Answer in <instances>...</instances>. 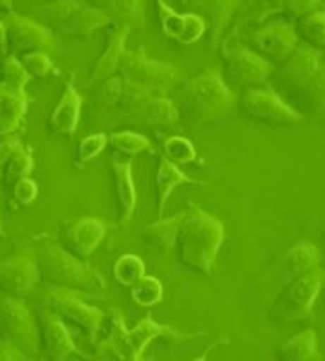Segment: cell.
<instances>
[{
    "label": "cell",
    "instance_id": "cell-49",
    "mask_svg": "<svg viewBox=\"0 0 325 361\" xmlns=\"http://www.w3.org/2000/svg\"><path fill=\"white\" fill-rule=\"evenodd\" d=\"M194 361H206V357L202 356V357H199V360H194Z\"/></svg>",
    "mask_w": 325,
    "mask_h": 361
},
{
    "label": "cell",
    "instance_id": "cell-8",
    "mask_svg": "<svg viewBox=\"0 0 325 361\" xmlns=\"http://www.w3.org/2000/svg\"><path fill=\"white\" fill-rule=\"evenodd\" d=\"M321 67L320 56H318L317 49L311 47H297L293 51L291 56L282 63L278 69V82H276V89L282 94H288L284 99L289 107L295 111L298 99L304 94V90L307 85L313 82L317 76L318 69Z\"/></svg>",
    "mask_w": 325,
    "mask_h": 361
},
{
    "label": "cell",
    "instance_id": "cell-45",
    "mask_svg": "<svg viewBox=\"0 0 325 361\" xmlns=\"http://www.w3.org/2000/svg\"><path fill=\"white\" fill-rule=\"evenodd\" d=\"M17 150H20V143H18L17 140H13V137H4V140L0 141V166H4Z\"/></svg>",
    "mask_w": 325,
    "mask_h": 361
},
{
    "label": "cell",
    "instance_id": "cell-14",
    "mask_svg": "<svg viewBox=\"0 0 325 361\" xmlns=\"http://www.w3.org/2000/svg\"><path fill=\"white\" fill-rule=\"evenodd\" d=\"M280 11H284V0H247V4L240 9L239 17L235 18L233 31L223 45L244 44L247 35L264 25L266 18Z\"/></svg>",
    "mask_w": 325,
    "mask_h": 361
},
{
    "label": "cell",
    "instance_id": "cell-11",
    "mask_svg": "<svg viewBox=\"0 0 325 361\" xmlns=\"http://www.w3.org/2000/svg\"><path fill=\"white\" fill-rule=\"evenodd\" d=\"M226 58V80L237 89H259L271 74V63L257 53L239 45H223Z\"/></svg>",
    "mask_w": 325,
    "mask_h": 361
},
{
    "label": "cell",
    "instance_id": "cell-27",
    "mask_svg": "<svg viewBox=\"0 0 325 361\" xmlns=\"http://www.w3.org/2000/svg\"><path fill=\"white\" fill-rule=\"evenodd\" d=\"M186 183H192V180L177 169L176 163H172L170 159L159 161V169H157L156 173L157 212H159V215L163 214V209H165V204L168 201L170 193L173 192V188L179 185H186Z\"/></svg>",
    "mask_w": 325,
    "mask_h": 361
},
{
    "label": "cell",
    "instance_id": "cell-35",
    "mask_svg": "<svg viewBox=\"0 0 325 361\" xmlns=\"http://www.w3.org/2000/svg\"><path fill=\"white\" fill-rule=\"evenodd\" d=\"M33 170V159L25 150H17L13 154L11 159L4 164V180L6 185L15 186L20 179H25L29 172Z\"/></svg>",
    "mask_w": 325,
    "mask_h": 361
},
{
    "label": "cell",
    "instance_id": "cell-6",
    "mask_svg": "<svg viewBox=\"0 0 325 361\" xmlns=\"http://www.w3.org/2000/svg\"><path fill=\"white\" fill-rule=\"evenodd\" d=\"M118 69L123 74V80L128 85L143 89L150 94L165 92L176 85L179 73L168 63L154 62L145 56L143 51H125Z\"/></svg>",
    "mask_w": 325,
    "mask_h": 361
},
{
    "label": "cell",
    "instance_id": "cell-38",
    "mask_svg": "<svg viewBox=\"0 0 325 361\" xmlns=\"http://www.w3.org/2000/svg\"><path fill=\"white\" fill-rule=\"evenodd\" d=\"M163 148H165V154L168 156V159L172 163L177 164H186L192 163L195 159V148L194 145L190 143L185 137H168V140L163 143Z\"/></svg>",
    "mask_w": 325,
    "mask_h": 361
},
{
    "label": "cell",
    "instance_id": "cell-21",
    "mask_svg": "<svg viewBox=\"0 0 325 361\" xmlns=\"http://www.w3.org/2000/svg\"><path fill=\"white\" fill-rule=\"evenodd\" d=\"M132 118L140 121V125H150V127H159V125L176 123L179 114L173 107L172 102L166 98H157L150 96L145 102H141L137 107L132 109Z\"/></svg>",
    "mask_w": 325,
    "mask_h": 361
},
{
    "label": "cell",
    "instance_id": "cell-46",
    "mask_svg": "<svg viewBox=\"0 0 325 361\" xmlns=\"http://www.w3.org/2000/svg\"><path fill=\"white\" fill-rule=\"evenodd\" d=\"M15 360V350L8 343L0 340V361H13Z\"/></svg>",
    "mask_w": 325,
    "mask_h": 361
},
{
    "label": "cell",
    "instance_id": "cell-48",
    "mask_svg": "<svg viewBox=\"0 0 325 361\" xmlns=\"http://www.w3.org/2000/svg\"><path fill=\"white\" fill-rule=\"evenodd\" d=\"M177 4H186V0H176Z\"/></svg>",
    "mask_w": 325,
    "mask_h": 361
},
{
    "label": "cell",
    "instance_id": "cell-29",
    "mask_svg": "<svg viewBox=\"0 0 325 361\" xmlns=\"http://www.w3.org/2000/svg\"><path fill=\"white\" fill-rule=\"evenodd\" d=\"M295 111H297L298 114H300V111L311 112V114H318V112L325 111V66L324 63H321V67L318 69L313 82L309 83L307 89L304 90V94L300 96Z\"/></svg>",
    "mask_w": 325,
    "mask_h": 361
},
{
    "label": "cell",
    "instance_id": "cell-43",
    "mask_svg": "<svg viewBox=\"0 0 325 361\" xmlns=\"http://www.w3.org/2000/svg\"><path fill=\"white\" fill-rule=\"evenodd\" d=\"M320 0H284V11L293 20H300L302 17L314 11Z\"/></svg>",
    "mask_w": 325,
    "mask_h": 361
},
{
    "label": "cell",
    "instance_id": "cell-47",
    "mask_svg": "<svg viewBox=\"0 0 325 361\" xmlns=\"http://www.w3.org/2000/svg\"><path fill=\"white\" fill-rule=\"evenodd\" d=\"M0 9H11V0H0Z\"/></svg>",
    "mask_w": 325,
    "mask_h": 361
},
{
    "label": "cell",
    "instance_id": "cell-1",
    "mask_svg": "<svg viewBox=\"0 0 325 361\" xmlns=\"http://www.w3.org/2000/svg\"><path fill=\"white\" fill-rule=\"evenodd\" d=\"M233 94L217 71H208L190 80L177 94V114L190 127L219 121L230 112Z\"/></svg>",
    "mask_w": 325,
    "mask_h": 361
},
{
    "label": "cell",
    "instance_id": "cell-12",
    "mask_svg": "<svg viewBox=\"0 0 325 361\" xmlns=\"http://www.w3.org/2000/svg\"><path fill=\"white\" fill-rule=\"evenodd\" d=\"M47 305L58 316H63V318L78 325L83 333L89 334L91 338H96V334L102 331L103 324L107 322V316L103 314L99 309L87 305L85 302L78 298V293L67 291V289L54 288L47 295Z\"/></svg>",
    "mask_w": 325,
    "mask_h": 361
},
{
    "label": "cell",
    "instance_id": "cell-30",
    "mask_svg": "<svg viewBox=\"0 0 325 361\" xmlns=\"http://www.w3.org/2000/svg\"><path fill=\"white\" fill-rule=\"evenodd\" d=\"M183 214L177 215V217L166 219V221H161L157 224L150 226L145 230V240L149 243V246L157 247V250H168V247L176 246V237L177 230H179V224H181Z\"/></svg>",
    "mask_w": 325,
    "mask_h": 361
},
{
    "label": "cell",
    "instance_id": "cell-10",
    "mask_svg": "<svg viewBox=\"0 0 325 361\" xmlns=\"http://www.w3.org/2000/svg\"><path fill=\"white\" fill-rule=\"evenodd\" d=\"M297 31L288 22H269L244 38V45L269 63H282L297 49Z\"/></svg>",
    "mask_w": 325,
    "mask_h": 361
},
{
    "label": "cell",
    "instance_id": "cell-41",
    "mask_svg": "<svg viewBox=\"0 0 325 361\" xmlns=\"http://www.w3.org/2000/svg\"><path fill=\"white\" fill-rule=\"evenodd\" d=\"M204 33H206V24L199 15H195V13H188V15H185V29H183L181 38H179L181 44H192V42H197Z\"/></svg>",
    "mask_w": 325,
    "mask_h": 361
},
{
    "label": "cell",
    "instance_id": "cell-36",
    "mask_svg": "<svg viewBox=\"0 0 325 361\" xmlns=\"http://www.w3.org/2000/svg\"><path fill=\"white\" fill-rule=\"evenodd\" d=\"M111 145L116 150H120L121 154H127V156H136V154L152 148L150 141L145 135L134 134V132H120V134L111 135Z\"/></svg>",
    "mask_w": 325,
    "mask_h": 361
},
{
    "label": "cell",
    "instance_id": "cell-22",
    "mask_svg": "<svg viewBox=\"0 0 325 361\" xmlns=\"http://www.w3.org/2000/svg\"><path fill=\"white\" fill-rule=\"evenodd\" d=\"M130 31V25H121L118 31L111 37L107 45V51L103 53V56L99 58L98 66H96L94 73L91 76V85L92 83H98V82H105L112 76L118 67H120L121 62V56L125 53V40H127V35Z\"/></svg>",
    "mask_w": 325,
    "mask_h": 361
},
{
    "label": "cell",
    "instance_id": "cell-25",
    "mask_svg": "<svg viewBox=\"0 0 325 361\" xmlns=\"http://www.w3.org/2000/svg\"><path fill=\"white\" fill-rule=\"evenodd\" d=\"M280 361H320L318 356V341L314 331L307 329L295 334L288 341L280 345Z\"/></svg>",
    "mask_w": 325,
    "mask_h": 361
},
{
    "label": "cell",
    "instance_id": "cell-17",
    "mask_svg": "<svg viewBox=\"0 0 325 361\" xmlns=\"http://www.w3.org/2000/svg\"><path fill=\"white\" fill-rule=\"evenodd\" d=\"M318 259H320V255H318V250L313 244L298 243L297 246H293L291 250L286 251L282 255V259L278 260L276 279L286 286V283L293 282L295 279L317 267Z\"/></svg>",
    "mask_w": 325,
    "mask_h": 361
},
{
    "label": "cell",
    "instance_id": "cell-28",
    "mask_svg": "<svg viewBox=\"0 0 325 361\" xmlns=\"http://www.w3.org/2000/svg\"><path fill=\"white\" fill-rule=\"evenodd\" d=\"M298 40L305 42L311 49H325V13L311 11L295 25Z\"/></svg>",
    "mask_w": 325,
    "mask_h": 361
},
{
    "label": "cell",
    "instance_id": "cell-44",
    "mask_svg": "<svg viewBox=\"0 0 325 361\" xmlns=\"http://www.w3.org/2000/svg\"><path fill=\"white\" fill-rule=\"evenodd\" d=\"M13 193H15L17 201H20L22 204H29V202L37 197V185L25 177V179H20L17 185L13 186Z\"/></svg>",
    "mask_w": 325,
    "mask_h": 361
},
{
    "label": "cell",
    "instance_id": "cell-37",
    "mask_svg": "<svg viewBox=\"0 0 325 361\" xmlns=\"http://www.w3.org/2000/svg\"><path fill=\"white\" fill-rule=\"evenodd\" d=\"M157 11H159L161 17V27H163V33L168 38H176L179 40L183 35V29H185V15H177L172 8L163 2V0H156Z\"/></svg>",
    "mask_w": 325,
    "mask_h": 361
},
{
    "label": "cell",
    "instance_id": "cell-20",
    "mask_svg": "<svg viewBox=\"0 0 325 361\" xmlns=\"http://www.w3.org/2000/svg\"><path fill=\"white\" fill-rule=\"evenodd\" d=\"M80 109H82V98H80L75 87L69 83L66 87V92H63L62 99H60V103L54 109L53 116H51V128L56 134H75L76 127H78Z\"/></svg>",
    "mask_w": 325,
    "mask_h": 361
},
{
    "label": "cell",
    "instance_id": "cell-23",
    "mask_svg": "<svg viewBox=\"0 0 325 361\" xmlns=\"http://www.w3.org/2000/svg\"><path fill=\"white\" fill-rule=\"evenodd\" d=\"M111 20L112 18L109 17V15H105L103 11H98V9L91 8V6H87L85 2H83V4L73 13V17H70L62 27L58 29V31L63 35H69V37H87V35H91L96 29L107 25Z\"/></svg>",
    "mask_w": 325,
    "mask_h": 361
},
{
    "label": "cell",
    "instance_id": "cell-31",
    "mask_svg": "<svg viewBox=\"0 0 325 361\" xmlns=\"http://www.w3.org/2000/svg\"><path fill=\"white\" fill-rule=\"evenodd\" d=\"M87 6L103 11L111 18L132 20L141 13V0H82Z\"/></svg>",
    "mask_w": 325,
    "mask_h": 361
},
{
    "label": "cell",
    "instance_id": "cell-9",
    "mask_svg": "<svg viewBox=\"0 0 325 361\" xmlns=\"http://www.w3.org/2000/svg\"><path fill=\"white\" fill-rule=\"evenodd\" d=\"M239 107L247 119L269 127H289L302 119L297 111H293L284 99L271 90L246 89L240 96Z\"/></svg>",
    "mask_w": 325,
    "mask_h": 361
},
{
    "label": "cell",
    "instance_id": "cell-42",
    "mask_svg": "<svg viewBox=\"0 0 325 361\" xmlns=\"http://www.w3.org/2000/svg\"><path fill=\"white\" fill-rule=\"evenodd\" d=\"M105 147H107V135H103V134L89 135V137H85V140L80 143L78 159L91 161L92 157L98 156Z\"/></svg>",
    "mask_w": 325,
    "mask_h": 361
},
{
    "label": "cell",
    "instance_id": "cell-26",
    "mask_svg": "<svg viewBox=\"0 0 325 361\" xmlns=\"http://www.w3.org/2000/svg\"><path fill=\"white\" fill-rule=\"evenodd\" d=\"M27 99L24 92L0 85V132L8 134L17 127L25 111Z\"/></svg>",
    "mask_w": 325,
    "mask_h": 361
},
{
    "label": "cell",
    "instance_id": "cell-2",
    "mask_svg": "<svg viewBox=\"0 0 325 361\" xmlns=\"http://www.w3.org/2000/svg\"><path fill=\"white\" fill-rule=\"evenodd\" d=\"M224 230L221 221L204 214L202 209L192 208L183 214L177 230L176 250L179 260L186 267L201 273H210L217 253L223 246Z\"/></svg>",
    "mask_w": 325,
    "mask_h": 361
},
{
    "label": "cell",
    "instance_id": "cell-3",
    "mask_svg": "<svg viewBox=\"0 0 325 361\" xmlns=\"http://www.w3.org/2000/svg\"><path fill=\"white\" fill-rule=\"evenodd\" d=\"M38 271L56 289L85 293V295H92L94 298H99L107 291V286L94 269L82 264L73 255L66 253L60 247H47L40 255Z\"/></svg>",
    "mask_w": 325,
    "mask_h": 361
},
{
    "label": "cell",
    "instance_id": "cell-32",
    "mask_svg": "<svg viewBox=\"0 0 325 361\" xmlns=\"http://www.w3.org/2000/svg\"><path fill=\"white\" fill-rule=\"evenodd\" d=\"M82 4V0H56L54 4L47 6V8L40 13L42 25L60 29L70 17H73V13H75Z\"/></svg>",
    "mask_w": 325,
    "mask_h": 361
},
{
    "label": "cell",
    "instance_id": "cell-33",
    "mask_svg": "<svg viewBox=\"0 0 325 361\" xmlns=\"http://www.w3.org/2000/svg\"><path fill=\"white\" fill-rule=\"evenodd\" d=\"M114 276L120 283L132 288L145 276V264L136 255H123L121 259L116 260Z\"/></svg>",
    "mask_w": 325,
    "mask_h": 361
},
{
    "label": "cell",
    "instance_id": "cell-24",
    "mask_svg": "<svg viewBox=\"0 0 325 361\" xmlns=\"http://www.w3.org/2000/svg\"><path fill=\"white\" fill-rule=\"evenodd\" d=\"M130 161H112V173H114L118 204L121 208V221H128L136 208V188L132 180Z\"/></svg>",
    "mask_w": 325,
    "mask_h": 361
},
{
    "label": "cell",
    "instance_id": "cell-34",
    "mask_svg": "<svg viewBox=\"0 0 325 361\" xmlns=\"http://www.w3.org/2000/svg\"><path fill=\"white\" fill-rule=\"evenodd\" d=\"M163 296V286L154 276H143L137 283L132 286V300L143 307L157 304Z\"/></svg>",
    "mask_w": 325,
    "mask_h": 361
},
{
    "label": "cell",
    "instance_id": "cell-40",
    "mask_svg": "<svg viewBox=\"0 0 325 361\" xmlns=\"http://www.w3.org/2000/svg\"><path fill=\"white\" fill-rule=\"evenodd\" d=\"M22 66L27 71L29 76L44 78L51 69V60L44 51H37V53L24 54V58H22Z\"/></svg>",
    "mask_w": 325,
    "mask_h": 361
},
{
    "label": "cell",
    "instance_id": "cell-4",
    "mask_svg": "<svg viewBox=\"0 0 325 361\" xmlns=\"http://www.w3.org/2000/svg\"><path fill=\"white\" fill-rule=\"evenodd\" d=\"M159 336H176L172 329L156 324L152 318H145L134 331L123 327L121 318L111 312L107 333V347L120 361H140L141 353L147 345Z\"/></svg>",
    "mask_w": 325,
    "mask_h": 361
},
{
    "label": "cell",
    "instance_id": "cell-39",
    "mask_svg": "<svg viewBox=\"0 0 325 361\" xmlns=\"http://www.w3.org/2000/svg\"><path fill=\"white\" fill-rule=\"evenodd\" d=\"M29 74L24 69L22 62H18L17 58H8L4 62V69H2V82L0 85L8 87L13 90H20L24 92V85L27 83Z\"/></svg>",
    "mask_w": 325,
    "mask_h": 361
},
{
    "label": "cell",
    "instance_id": "cell-5",
    "mask_svg": "<svg viewBox=\"0 0 325 361\" xmlns=\"http://www.w3.org/2000/svg\"><path fill=\"white\" fill-rule=\"evenodd\" d=\"M325 282V271L313 267L293 282L286 283L273 304V314L280 322H295L305 318L313 309L314 300Z\"/></svg>",
    "mask_w": 325,
    "mask_h": 361
},
{
    "label": "cell",
    "instance_id": "cell-15",
    "mask_svg": "<svg viewBox=\"0 0 325 361\" xmlns=\"http://www.w3.org/2000/svg\"><path fill=\"white\" fill-rule=\"evenodd\" d=\"M42 340L49 361H66L70 354H80L62 318L53 311H42Z\"/></svg>",
    "mask_w": 325,
    "mask_h": 361
},
{
    "label": "cell",
    "instance_id": "cell-18",
    "mask_svg": "<svg viewBox=\"0 0 325 361\" xmlns=\"http://www.w3.org/2000/svg\"><path fill=\"white\" fill-rule=\"evenodd\" d=\"M237 4H239V0H194L199 17L206 24V31H210L211 42L219 40L228 22L231 20V15H233Z\"/></svg>",
    "mask_w": 325,
    "mask_h": 361
},
{
    "label": "cell",
    "instance_id": "cell-13",
    "mask_svg": "<svg viewBox=\"0 0 325 361\" xmlns=\"http://www.w3.org/2000/svg\"><path fill=\"white\" fill-rule=\"evenodd\" d=\"M6 25V42L13 53H37L53 45V38L46 25L27 20L24 17H11Z\"/></svg>",
    "mask_w": 325,
    "mask_h": 361
},
{
    "label": "cell",
    "instance_id": "cell-19",
    "mask_svg": "<svg viewBox=\"0 0 325 361\" xmlns=\"http://www.w3.org/2000/svg\"><path fill=\"white\" fill-rule=\"evenodd\" d=\"M105 233H107V230H105L103 222L96 221V219H82L69 230L67 243H69L70 251L75 255L89 257L102 243Z\"/></svg>",
    "mask_w": 325,
    "mask_h": 361
},
{
    "label": "cell",
    "instance_id": "cell-7",
    "mask_svg": "<svg viewBox=\"0 0 325 361\" xmlns=\"http://www.w3.org/2000/svg\"><path fill=\"white\" fill-rule=\"evenodd\" d=\"M0 340L22 357H33L38 353V331L29 311L18 300L8 298L0 307Z\"/></svg>",
    "mask_w": 325,
    "mask_h": 361
},
{
    "label": "cell",
    "instance_id": "cell-16",
    "mask_svg": "<svg viewBox=\"0 0 325 361\" xmlns=\"http://www.w3.org/2000/svg\"><path fill=\"white\" fill-rule=\"evenodd\" d=\"M37 276V264L27 255H20L0 264V289L11 296H20L33 289Z\"/></svg>",
    "mask_w": 325,
    "mask_h": 361
}]
</instances>
